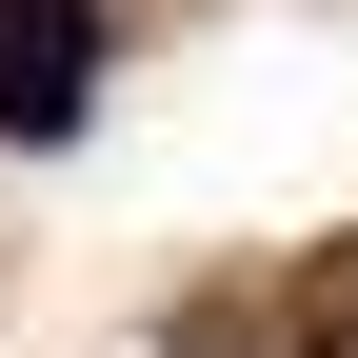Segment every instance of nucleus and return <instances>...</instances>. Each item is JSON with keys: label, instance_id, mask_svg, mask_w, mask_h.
Wrapping results in <instances>:
<instances>
[{"label": "nucleus", "instance_id": "1", "mask_svg": "<svg viewBox=\"0 0 358 358\" xmlns=\"http://www.w3.org/2000/svg\"><path fill=\"white\" fill-rule=\"evenodd\" d=\"M80 60H100V0H0V140H60Z\"/></svg>", "mask_w": 358, "mask_h": 358}]
</instances>
